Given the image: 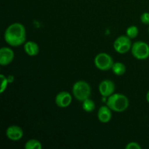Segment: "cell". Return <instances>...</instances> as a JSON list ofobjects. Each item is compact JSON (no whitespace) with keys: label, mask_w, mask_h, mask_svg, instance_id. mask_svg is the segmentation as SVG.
<instances>
[{"label":"cell","mask_w":149,"mask_h":149,"mask_svg":"<svg viewBox=\"0 0 149 149\" xmlns=\"http://www.w3.org/2000/svg\"><path fill=\"white\" fill-rule=\"evenodd\" d=\"M0 78H1V90H0V93L2 94L6 90L7 85H8V83L10 82H9L7 77H6V76H4V74H1Z\"/></svg>","instance_id":"17"},{"label":"cell","mask_w":149,"mask_h":149,"mask_svg":"<svg viewBox=\"0 0 149 149\" xmlns=\"http://www.w3.org/2000/svg\"><path fill=\"white\" fill-rule=\"evenodd\" d=\"M106 105L115 112H123L128 109L129 99L126 95L121 93H115L108 97Z\"/></svg>","instance_id":"2"},{"label":"cell","mask_w":149,"mask_h":149,"mask_svg":"<svg viewBox=\"0 0 149 149\" xmlns=\"http://www.w3.org/2000/svg\"><path fill=\"white\" fill-rule=\"evenodd\" d=\"M131 52L138 60H146L149 58V45L143 41H138L132 44Z\"/></svg>","instance_id":"5"},{"label":"cell","mask_w":149,"mask_h":149,"mask_svg":"<svg viewBox=\"0 0 149 149\" xmlns=\"http://www.w3.org/2000/svg\"><path fill=\"white\" fill-rule=\"evenodd\" d=\"M111 71L116 76H122L126 72V66L123 63L116 62L112 66Z\"/></svg>","instance_id":"13"},{"label":"cell","mask_w":149,"mask_h":149,"mask_svg":"<svg viewBox=\"0 0 149 149\" xmlns=\"http://www.w3.org/2000/svg\"><path fill=\"white\" fill-rule=\"evenodd\" d=\"M82 109L85 112L90 113L95 110V104L93 100H92L90 98H87L84 100V101H82Z\"/></svg>","instance_id":"14"},{"label":"cell","mask_w":149,"mask_h":149,"mask_svg":"<svg viewBox=\"0 0 149 149\" xmlns=\"http://www.w3.org/2000/svg\"><path fill=\"white\" fill-rule=\"evenodd\" d=\"M148 33H149V27H148Z\"/></svg>","instance_id":"21"},{"label":"cell","mask_w":149,"mask_h":149,"mask_svg":"<svg viewBox=\"0 0 149 149\" xmlns=\"http://www.w3.org/2000/svg\"><path fill=\"white\" fill-rule=\"evenodd\" d=\"M141 20L143 24L149 25V13H143L141 15Z\"/></svg>","instance_id":"19"},{"label":"cell","mask_w":149,"mask_h":149,"mask_svg":"<svg viewBox=\"0 0 149 149\" xmlns=\"http://www.w3.org/2000/svg\"><path fill=\"white\" fill-rule=\"evenodd\" d=\"M24 50L29 56H36L39 52V47L37 43L33 41H29L24 44Z\"/></svg>","instance_id":"12"},{"label":"cell","mask_w":149,"mask_h":149,"mask_svg":"<svg viewBox=\"0 0 149 149\" xmlns=\"http://www.w3.org/2000/svg\"><path fill=\"white\" fill-rule=\"evenodd\" d=\"M25 148L26 149H42V143L36 139L29 140L25 144Z\"/></svg>","instance_id":"15"},{"label":"cell","mask_w":149,"mask_h":149,"mask_svg":"<svg viewBox=\"0 0 149 149\" xmlns=\"http://www.w3.org/2000/svg\"><path fill=\"white\" fill-rule=\"evenodd\" d=\"M15 58V53L12 49L7 47H1L0 49V65L4 66L13 62Z\"/></svg>","instance_id":"9"},{"label":"cell","mask_w":149,"mask_h":149,"mask_svg":"<svg viewBox=\"0 0 149 149\" xmlns=\"http://www.w3.org/2000/svg\"><path fill=\"white\" fill-rule=\"evenodd\" d=\"M132 45L131 39L127 35L119 36L113 42V48L115 51L119 54L127 53L128 51L131 50Z\"/></svg>","instance_id":"6"},{"label":"cell","mask_w":149,"mask_h":149,"mask_svg":"<svg viewBox=\"0 0 149 149\" xmlns=\"http://www.w3.org/2000/svg\"><path fill=\"white\" fill-rule=\"evenodd\" d=\"M4 38L5 42L10 46H20L26 42V28L20 23H12L6 29Z\"/></svg>","instance_id":"1"},{"label":"cell","mask_w":149,"mask_h":149,"mask_svg":"<svg viewBox=\"0 0 149 149\" xmlns=\"http://www.w3.org/2000/svg\"><path fill=\"white\" fill-rule=\"evenodd\" d=\"M115 84L110 79H104L99 84V92L103 97H109L115 91Z\"/></svg>","instance_id":"7"},{"label":"cell","mask_w":149,"mask_h":149,"mask_svg":"<svg viewBox=\"0 0 149 149\" xmlns=\"http://www.w3.org/2000/svg\"><path fill=\"white\" fill-rule=\"evenodd\" d=\"M139 33V29L136 26H130L126 30V35L130 39H134L138 36Z\"/></svg>","instance_id":"16"},{"label":"cell","mask_w":149,"mask_h":149,"mask_svg":"<svg viewBox=\"0 0 149 149\" xmlns=\"http://www.w3.org/2000/svg\"><path fill=\"white\" fill-rule=\"evenodd\" d=\"M126 149H141L142 147L137 142H130L129 143L127 144V146H125Z\"/></svg>","instance_id":"18"},{"label":"cell","mask_w":149,"mask_h":149,"mask_svg":"<svg viewBox=\"0 0 149 149\" xmlns=\"http://www.w3.org/2000/svg\"><path fill=\"white\" fill-rule=\"evenodd\" d=\"M72 93L77 100L82 102L86 99L90 98L91 95V87L87 81L79 80L73 85Z\"/></svg>","instance_id":"3"},{"label":"cell","mask_w":149,"mask_h":149,"mask_svg":"<svg viewBox=\"0 0 149 149\" xmlns=\"http://www.w3.org/2000/svg\"><path fill=\"white\" fill-rule=\"evenodd\" d=\"M94 63L97 69L103 71L111 70L112 66L114 63L112 57L106 52H100L97 54L95 58Z\"/></svg>","instance_id":"4"},{"label":"cell","mask_w":149,"mask_h":149,"mask_svg":"<svg viewBox=\"0 0 149 149\" xmlns=\"http://www.w3.org/2000/svg\"><path fill=\"white\" fill-rule=\"evenodd\" d=\"M72 101V96L68 92L61 91L58 93L55 97V102L59 108H67Z\"/></svg>","instance_id":"8"},{"label":"cell","mask_w":149,"mask_h":149,"mask_svg":"<svg viewBox=\"0 0 149 149\" xmlns=\"http://www.w3.org/2000/svg\"><path fill=\"white\" fill-rule=\"evenodd\" d=\"M6 135L10 141H17L22 139L23 136V130L17 125H11L6 130Z\"/></svg>","instance_id":"10"},{"label":"cell","mask_w":149,"mask_h":149,"mask_svg":"<svg viewBox=\"0 0 149 149\" xmlns=\"http://www.w3.org/2000/svg\"><path fill=\"white\" fill-rule=\"evenodd\" d=\"M111 109L106 105L103 106L99 109L97 112V119L102 123H108L111 120L112 112Z\"/></svg>","instance_id":"11"},{"label":"cell","mask_w":149,"mask_h":149,"mask_svg":"<svg viewBox=\"0 0 149 149\" xmlns=\"http://www.w3.org/2000/svg\"><path fill=\"white\" fill-rule=\"evenodd\" d=\"M146 100L147 102L149 103V90L148 91V93H147L146 94Z\"/></svg>","instance_id":"20"}]
</instances>
